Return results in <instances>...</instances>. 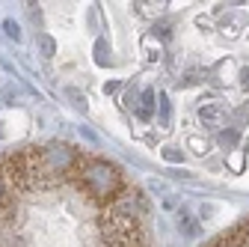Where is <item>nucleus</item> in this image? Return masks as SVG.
I'll return each mask as SVG.
<instances>
[{
  "label": "nucleus",
  "mask_w": 249,
  "mask_h": 247,
  "mask_svg": "<svg viewBox=\"0 0 249 247\" xmlns=\"http://www.w3.org/2000/svg\"><path fill=\"white\" fill-rule=\"evenodd\" d=\"M142 48L148 51L151 60H154V57H160V45H154V36H145V39H142Z\"/></svg>",
  "instance_id": "nucleus-7"
},
{
  "label": "nucleus",
  "mask_w": 249,
  "mask_h": 247,
  "mask_svg": "<svg viewBox=\"0 0 249 247\" xmlns=\"http://www.w3.org/2000/svg\"><path fill=\"white\" fill-rule=\"evenodd\" d=\"M187 146H190L196 155H205V152H208V140H202V137H190V140H187Z\"/></svg>",
  "instance_id": "nucleus-6"
},
{
  "label": "nucleus",
  "mask_w": 249,
  "mask_h": 247,
  "mask_svg": "<svg viewBox=\"0 0 249 247\" xmlns=\"http://www.w3.org/2000/svg\"><path fill=\"white\" fill-rule=\"evenodd\" d=\"M237 140H240V134H237L234 128H231V131H223V134H220V143H223V146H229V149H234V146H237Z\"/></svg>",
  "instance_id": "nucleus-5"
},
{
  "label": "nucleus",
  "mask_w": 249,
  "mask_h": 247,
  "mask_svg": "<svg viewBox=\"0 0 249 247\" xmlns=\"http://www.w3.org/2000/svg\"><path fill=\"white\" fill-rule=\"evenodd\" d=\"M240 83H243V86H249V69H243V72H240Z\"/></svg>",
  "instance_id": "nucleus-9"
},
{
  "label": "nucleus",
  "mask_w": 249,
  "mask_h": 247,
  "mask_svg": "<svg viewBox=\"0 0 249 247\" xmlns=\"http://www.w3.org/2000/svg\"><path fill=\"white\" fill-rule=\"evenodd\" d=\"M160 155H163V158H166V161H172V164H178V161H181V152H178V149H175V146H166V149H163V152H160Z\"/></svg>",
  "instance_id": "nucleus-8"
},
{
  "label": "nucleus",
  "mask_w": 249,
  "mask_h": 247,
  "mask_svg": "<svg viewBox=\"0 0 249 247\" xmlns=\"http://www.w3.org/2000/svg\"><path fill=\"white\" fill-rule=\"evenodd\" d=\"M169 119H172V107H169V99L163 96L160 99V125L163 128H169Z\"/></svg>",
  "instance_id": "nucleus-4"
},
{
  "label": "nucleus",
  "mask_w": 249,
  "mask_h": 247,
  "mask_svg": "<svg viewBox=\"0 0 249 247\" xmlns=\"http://www.w3.org/2000/svg\"><path fill=\"white\" fill-rule=\"evenodd\" d=\"M199 119H202V125H208V128H220L226 122V110L220 104H205L199 110Z\"/></svg>",
  "instance_id": "nucleus-1"
},
{
  "label": "nucleus",
  "mask_w": 249,
  "mask_h": 247,
  "mask_svg": "<svg viewBox=\"0 0 249 247\" xmlns=\"http://www.w3.org/2000/svg\"><path fill=\"white\" fill-rule=\"evenodd\" d=\"M226 164H229V170H231V173H243V167H246V152H243V149H234V152H229Z\"/></svg>",
  "instance_id": "nucleus-3"
},
{
  "label": "nucleus",
  "mask_w": 249,
  "mask_h": 247,
  "mask_svg": "<svg viewBox=\"0 0 249 247\" xmlns=\"http://www.w3.org/2000/svg\"><path fill=\"white\" fill-rule=\"evenodd\" d=\"M154 104H158V102H154V92L145 89V92H142V99H140V107H137V116H140L142 122H148L151 113H154Z\"/></svg>",
  "instance_id": "nucleus-2"
}]
</instances>
